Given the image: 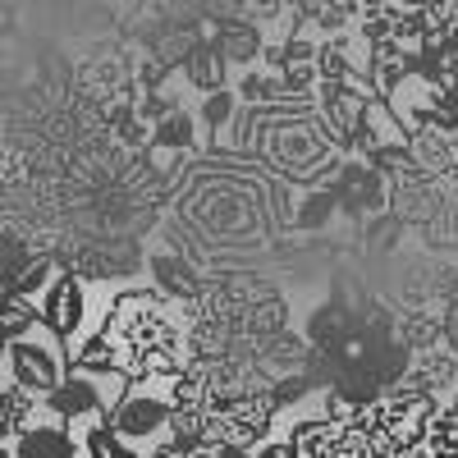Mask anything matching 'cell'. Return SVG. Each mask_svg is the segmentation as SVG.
<instances>
[{"mask_svg":"<svg viewBox=\"0 0 458 458\" xmlns=\"http://www.w3.org/2000/svg\"><path fill=\"white\" fill-rule=\"evenodd\" d=\"M124 380H174L188 362V308L157 289H124L97 330Z\"/></svg>","mask_w":458,"mask_h":458,"instance_id":"1","label":"cell"},{"mask_svg":"<svg viewBox=\"0 0 458 458\" xmlns=\"http://www.w3.org/2000/svg\"><path fill=\"white\" fill-rule=\"evenodd\" d=\"M170 380H129L124 399L110 412V431L114 440L147 454L170 440Z\"/></svg>","mask_w":458,"mask_h":458,"instance_id":"2","label":"cell"},{"mask_svg":"<svg viewBox=\"0 0 458 458\" xmlns=\"http://www.w3.org/2000/svg\"><path fill=\"white\" fill-rule=\"evenodd\" d=\"M5 367H10V386H19L32 399H51L60 380L69 376V349L47 326H37L32 335L5 344Z\"/></svg>","mask_w":458,"mask_h":458,"instance_id":"3","label":"cell"},{"mask_svg":"<svg viewBox=\"0 0 458 458\" xmlns=\"http://www.w3.org/2000/svg\"><path fill=\"white\" fill-rule=\"evenodd\" d=\"M124 390H129V380L120 371H73L69 367L60 390L42 403H47V412L55 417V422L73 427V422H83V417H110L114 403L124 399Z\"/></svg>","mask_w":458,"mask_h":458,"instance_id":"4","label":"cell"},{"mask_svg":"<svg viewBox=\"0 0 458 458\" xmlns=\"http://www.w3.org/2000/svg\"><path fill=\"white\" fill-rule=\"evenodd\" d=\"M37 312H42V326H47L55 339H79L83 326H88V317H92V302H88L83 280L73 276V271H60V276L47 284L42 302H37Z\"/></svg>","mask_w":458,"mask_h":458,"instance_id":"5","label":"cell"},{"mask_svg":"<svg viewBox=\"0 0 458 458\" xmlns=\"http://www.w3.org/2000/svg\"><path fill=\"white\" fill-rule=\"evenodd\" d=\"M403 376H408L427 399L449 403V394L458 390V353L449 349V344H440V349H427V353H412V362H408Z\"/></svg>","mask_w":458,"mask_h":458,"instance_id":"6","label":"cell"},{"mask_svg":"<svg viewBox=\"0 0 458 458\" xmlns=\"http://www.w3.org/2000/svg\"><path fill=\"white\" fill-rule=\"evenodd\" d=\"M211 47L225 55V64H243V69H257L261 64V51H266V32L248 19H234V23H220Z\"/></svg>","mask_w":458,"mask_h":458,"instance_id":"7","label":"cell"},{"mask_svg":"<svg viewBox=\"0 0 458 458\" xmlns=\"http://www.w3.org/2000/svg\"><path fill=\"white\" fill-rule=\"evenodd\" d=\"M14 458H83V449L73 445L64 422H32L19 440H14Z\"/></svg>","mask_w":458,"mask_h":458,"instance_id":"8","label":"cell"},{"mask_svg":"<svg viewBox=\"0 0 458 458\" xmlns=\"http://www.w3.org/2000/svg\"><path fill=\"white\" fill-rule=\"evenodd\" d=\"M37 403H42V399L23 394L19 386H0V440L14 445L37 422Z\"/></svg>","mask_w":458,"mask_h":458,"instance_id":"9","label":"cell"},{"mask_svg":"<svg viewBox=\"0 0 458 458\" xmlns=\"http://www.w3.org/2000/svg\"><path fill=\"white\" fill-rule=\"evenodd\" d=\"M183 73H188V83H193L202 97H211V92L229 88V64H225V55H220L211 42H202L193 55L183 60Z\"/></svg>","mask_w":458,"mask_h":458,"instance_id":"10","label":"cell"},{"mask_svg":"<svg viewBox=\"0 0 458 458\" xmlns=\"http://www.w3.org/2000/svg\"><path fill=\"white\" fill-rule=\"evenodd\" d=\"M198 114H188V110H170L165 120L151 129V147L157 151H170V157H179V151H193L198 147Z\"/></svg>","mask_w":458,"mask_h":458,"instance_id":"11","label":"cell"},{"mask_svg":"<svg viewBox=\"0 0 458 458\" xmlns=\"http://www.w3.org/2000/svg\"><path fill=\"white\" fill-rule=\"evenodd\" d=\"M239 97V106H271L280 97V73L271 69H243V79L239 83H229Z\"/></svg>","mask_w":458,"mask_h":458,"instance_id":"12","label":"cell"},{"mask_svg":"<svg viewBox=\"0 0 458 458\" xmlns=\"http://www.w3.org/2000/svg\"><path fill=\"white\" fill-rule=\"evenodd\" d=\"M335 211H339L335 188H330V183H321V188H312V193L302 198V207L293 211V229H326Z\"/></svg>","mask_w":458,"mask_h":458,"instance_id":"13","label":"cell"},{"mask_svg":"<svg viewBox=\"0 0 458 458\" xmlns=\"http://www.w3.org/2000/svg\"><path fill=\"white\" fill-rule=\"evenodd\" d=\"M234 114H239V97H234V88H220V92L202 97V114H198V124H207V133L225 138V129L234 124Z\"/></svg>","mask_w":458,"mask_h":458,"instance_id":"14","label":"cell"},{"mask_svg":"<svg viewBox=\"0 0 458 458\" xmlns=\"http://www.w3.org/2000/svg\"><path fill=\"white\" fill-rule=\"evenodd\" d=\"M165 79H170V69H165L161 60H147V64H142V73H138V83H142L147 92H161V88H165Z\"/></svg>","mask_w":458,"mask_h":458,"instance_id":"15","label":"cell"},{"mask_svg":"<svg viewBox=\"0 0 458 458\" xmlns=\"http://www.w3.org/2000/svg\"><path fill=\"white\" fill-rule=\"evenodd\" d=\"M252 458H298V449H293L284 436H271V440H261V445L252 449Z\"/></svg>","mask_w":458,"mask_h":458,"instance_id":"16","label":"cell"},{"mask_svg":"<svg viewBox=\"0 0 458 458\" xmlns=\"http://www.w3.org/2000/svg\"><path fill=\"white\" fill-rule=\"evenodd\" d=\"M142 458H193L183 445H174V440H165V445H157V449H147Z\"/></svg>","mask_w":458,"mask_h":458,"instance_id":"17","label":"cell"},{"mask_svg":"<svg viewBox=\"0 0 458 458\" xmlns=\"http://www.w3.org/2000/svg\"><path fill=\"white\" fill-rule=\"evenodd\" d=\"M106 458H142V454H138L133 445H124V440H110V445H106Z\"/></svg>","mask_w":458,"mask_h":458,"instance_id":"18","label":"cell"},{"mask_svg":"<svg viewBox=\"0 0 458 458\" xmlns=\"http://www.w3.org/2000/svg\"><path fill=\"white\" fill-rule=\"evenodd\" d=\"M0 165H5V147H0Z\"/></svg>","mask_w":458,"mask_h":458,"instance_id":"19","label":"cell"}]
</instances>
